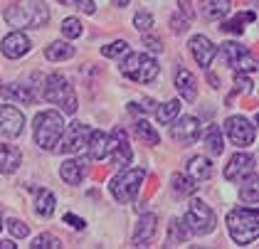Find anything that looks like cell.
<instances>
[{"mask_svg": "<svg viewBox=\"0 0 259 249\" xmlns=\"http://www.w3.org/2000/svg\"><path fill=\"white\" fill-rule=\"evenodd\" d=\"M3 18L13 27H35L37 30L50 22V8L42 0H18L3 13Z\"/></svg>", "mask_w": 259, "mask_h": 249, "instance_id": "cell-1", "label": "cell"}, {"mask_svg": "<svg viewBox=\"0 0 259 249\" xmlns=\"http://www.w3.org/2000/svg\"><path fill=\"white\" fill-rule=\"evenodd\" d=\"M227 230L235 244H252L259 237V212L254 208H235L227 215Z\"/></svg>", "mask_w": 259, "mask_h": 249, "instance_id": "cell-2", "label": "cell"}, {"mask_svg": "<svg viewBox=\"0 0 259 249\" xmlns=\"http://www.w3.org/2000/svg\"><path fill=\"white\" fill-rule=\"evenodd\" d=\"M64 131V118L60 111H42L35 116V143L42 151H55Z\"/></svg>", "mask_w": 259, "mask_h": 249, "instance_id": "cell-3", "label": "cell"}, {"mask_svg": "<svg viewBox=\"0 0 259 249\" xmlns=\"http://www.w3.org/2000/svg\"><path fill=\"white\" fill-rule=\"evenodd\" d=\"M121 74H126L128 79H134L139 84H148V81H153V79L158 77V62L151 57V55L131 52L121 62Z\"/></svg>", "mask_w": 259, "mask_h": 249, "instance_id": "cell-4", "label": "cell"}, {"mask_svg": "<svg viewBox=\"0 0 259 249\" xmlns=\"http://www.w3.org/2000/svg\"><path fill=\"white\" fill-rule=\"evenodd\" d=\"M45 99L57 104L64 114H74L77 111V94L72 89V84L62 74H50L45 81Z\"/></svg>", "mask_w": 259, "mask_h": 249, "instance_id": "cell-5", "label": "cell"}, {"mask_svg": "<svg viewBox=\"0 0 259 249\" xmlns=\"http://www.w3.org/2000/svg\"><path fill=\"white\" fill-rule=\"evenodd\" d=\"M143 178H146V171H143V168H126V171H121L119 175L111 180L109 190H111V195H114L119 202H131V200L139 195Z\"/></svg>", "mask_w": 259, "mask_h": 249, "instance_id": "cell-6", "label": "cell"}, {"mask_svg": "<svg viewBox=\"0 0 259 249\" xmlns=\"http://www.w3.org/2000/svg\"><path fill=\"white\" fill-rule=\"evenodd\" d=\"M183 222H185V227H188L190 234H210L215 230V225H218L215 212L210 210V205H205L202 200H193L190 202Z\"/></svg>", "mask_w": 259, "mask_h": 249, "instance_id": "cell-7", "label": "cell"}, {"mask_svg": "<svg viewBox=\"0 0 259 249\" xmlns=\"http://www.w3.org/2000/svg\"><path fill=\"white\" fill-rule=\"evenodd\" d=\"M222 59L227 62V67H232L237 72H257V59L249 55L247 47H242L237 42L222 45Z\"/></svg>", "mask_w": 259, "mask_h": 249, "instance_id": "cell-8", "label": "cell"}, {"mask_svg": "<svg viewBox=\"0 0 259 249\" xmlns=\"http://www.w3.org/2000/svg\"><path fill=\"white\" fill-rule=\"evenodd\" d=\"M225 131H227V136H230V141H232L235 146H239V148L252 146L254 138H257L254 123L247 121L244 116H230V118L225 121Z\"/></svg>", "mask_w": 259, "mask_h": 249, "instance_id": "cell-9", "label": "cell"}, {"mask_svg": "<svg viewBox=\"0 0 259 249\" xmlns=\"http://www.w3.org/2000/svg\"><path fill=\"white\" fill-rule=\"evenodd\" d=\"M89 134H92V126H87V123H69L62 131L57 148L64 151V153H79L81 148H87Z\"/></svg>", "mask_w": 259, "mask_h": 249, "instance_id": "cell-10", "label": "cell"}, {"mask_svg": "<svg viewBox=\"0 0 259 249\" xmlns=\"http://www.w3.org/2000/svg\"><path fill=\"white\" fill-rule=\"evenodd\" d=\"M109 155H111L114 165H128L131 158H134L131 146H128V136H126V131L121 126H116L111 131V136H109Z\"/></svg>", "mask_w": 259, "mask_h": 249, "instance_id": "cell-11", "label": "cell"}, {"mask_svg": "<svg viewBox=\"0 0 259 249\" xmlns=\"http://www.w3.org/2000/svg\"><path fill=\"white\" fill-rule=\"evenodd\" d=\"M25 129V114L18 106H0V134L5 138H18Z\"/></svg>", "mask_w": 259, "mask_h": 249, "instance_id": "cell-12", "label": "cell"}, {"mask_svg": "<svg viewBox=\"0 0 259 249\" xmlns=\"http://www.w3.org/2000/svg\"><path fill=\"white\" fill-rule=\"evenodd\" d=\"M173 121H176V118H173ZM170 134L176 138V143L190 146V143H195L200 138V121L195 116H180L178 121H176V126L170 129Z\"/></svg>", "mask_w": 259, "mask_h": 249, "instance_id": "cell-13", "label": "cell"}, {"mask_svg": "<svg viewBox=\"0 0 259 249\" xmlns=\"http://www.w3.org/2000/svg\"><path fill=\"white\" fill-rule=\"evenodd\" d=\"M254 155L249 153H235L230 158V163H227V168H225V178L227 180H242V178H247V175H252V173H257L254 168Z\"/></svg>", "mask_w": 259, "mask_h": 249, "instance_id": "cell-14", "label": "cell"}, {"mask_svg": "<svg viewBox=\"0 0 259 249\" xmlns=\"http://www.w3.org/2000/svg\"><path fill=\"white\" fill-rule=\"evenodd\" d=\"M30 47H32V42L30 37L25 35V32H10L8 37H3V45H0V50H3V55L8 59H20L25 57L27 52H30Z\"/></svg>", "mask_w": 259, "mask_h": 249, "instance_id": "cell-15", "label": "cell"}, {"mask_svg": "<svg viewBox=\"0 0 259 249\" xmlns=\"http://www.w3.org/2000/svg\"><path fill=\"white\" fill-rule=\"evenodd\" d=\"M190 52H193V57H195V62H198L200 67H210V62L218 55V47L205 35H195V37L190 39Z\"/></svg>", "mask_w": 259, "mask_h": 249, "instance_id": "cell-16", "label": "cell"}, {"mask_svg": "<svg viewBox=\"0 0 259 249\" xmlns=\"http://www.w3.org/2000/svg\"><path fill=\"white\" fill-rule=\"evenodd\" d=\"M87 160L84 158H69L64 160L60 168V178L67 183V185H79L81 180L87 178Z\"/></svg>", "mask_w": 259, "mask_h": 249, "instance_id": "cell-17", "label": "cell"}, {"mask_svg": "<svg viewBox=\"0 0 259 249\" xmlns=\"http://www.w3.org/2000/svg\"><path fill=\"white\" fill-rule=\"evenodd\" d=\"M158 230V217L156 215H141L139 225H136V232H134V244L136 247H146L151 239H153V234Z\"/></svg>", "mask_w": 259, "mask_h": 249, "instance_id": "cell-18", "label": "cell"}, {"mask_svg": "<svg viewBox=\"0 0 259 249\" xmlns=\"http://www.w3.org/2000/svg\"><path fill=\"white\" fill-rule=\"evenodd\" d=\"M22 163V153L20 148L15 146H8V143H0V173L3 175H10L20 168Z\"/></svg>", "mask_w": 259, "mask_h": 249, "instance_id": "cell-19", "label": "cell"}, {"mask_svg": "<svg viewBox=\"0 0 259 249\" xmlns=\"http://www.w3.org/2000/svg\"><path fill=\"white\" fill-rule=\"evenodd\" d=\"M176 89H178V94L185 101H195V96H198V81H195V77L188 69H178L176 72Z\"/></svg>", "mask_w": 259, "mask_h": 249, "instance_id": "cell-20", "label": "cell"}, {"mask_svg": "<svg viewBox=\"0 0 259 249\" xmlns=\"http://www.w3.org/2000/svg\"><path fill=\"white\" fill-rule=\"evenodd\" d=\"M87 151L92 160H104L109 158V136L101 134V131H92L89 141H87Z\"/></svg>", "mask_w": 259, "mask_h": 249, "instance_id": "cell-21", "label": "cell"}, {"mask_svg": "<svg viewBox=\"0 0 259 249\" xmlns=\"http://www.w3.org/2000/svg\"><path fill=\"white\" fill-rule=\"evenodd\" d=\"M239 200L244 205H257L259 202V180H257V173L247 175L239 180Z\"/></svg>", "mask_w": 259, "mask_h": 249, "instance_id": "cell-22", "label": "cell"}, {"mask_svg": "<svg viewBox=\"0 0 259 249\" xmlns=\"http://www.w3.org/2000/svg\"><path fill=\"white\" fill-rule=\"evenodd\" d=\"M5 96H10V99H15V101H22V104H35V101H37L32 87H27V84H22V81L8 84V87H5Z\"/></svg>", "mask_w": 259, "mask_h": 249, "instance_id": "cell-23", "label": "cell"}, {"mask_svg": "<svg viewBox=\"0 0 259 249\" xmlns=\"http://www.w3.org/2000/svg\"><path fill=\"white\" fill-rule=\"evenodd\" d=\"M170 183H173V192L180 195V197H185V195H195V192H198V180H195V178H190V175L173 173Z\"/></svg>", "mask_w": 259, "mask_h": 249, "instance_id": "cell-24", "label": "cell"}, {"mask_svg": "<svg viewBox=\"0 0 259 249\" xmlns=\"http://www.w3.org/2000/svg\"><path fill=\"white\" fill-rule=\"evenodd\" d=\"M200 8H202L200 13L205 20H220L230 13V0H205Z\"/></svg>", "mask_w": 259, "mask_h": 249, "instance_id": "cell-25", "label": "cell"}, {"mask_svg": "<svg viewBox=\"0 0 259 249\" xmlns=\"http://www.w3.org/2000/svg\"><path fill=\"white\" fill-rule=\"evenodd\" d=\"M188 171H190V178H195V180H207V178H212V163L205 158V155H195V158H190V163H188Z\"/></svg>", "mask_w": 259, "mask_h": 249, "instance_id": "cell-26", "label": "cell"}, {"mask_svg": "<svg viewBox=\"0 0 259 249\" xmlns=\"http://www.w3.org/2000/svg\"><path fill=\"white\" fill-rule=\"evenodd\" d=\"M35 210L40 217H52L55 215V205H57V197L50 190H35Z\"/></svg>", "mask_w": 259, "mask_h": 249, "instance_id": "cell-27", "label": "cell"}, {"mask_svg": "<svg viewBox=\"0 0 259 249\" xmlns=\"http://www.w3.org/2000/svg\"><path fill=\"white\" fill-rule=\"evenodd\" d=\"M45 57L50 59V62H64V59H72L74 57V47L69 45V42H52L47 50H45Z\"/></svg>", "mask_w": 259, "mask_h": 249, "instance_id": "cell-28", "label": "cell"}, {"mask_svg": "<svg viewBox=\"0 0 259 249\" xmlns=\"http://www.w3.org/2000/svg\"><path fill=\"white\" fill-rule=\"evenodd\" d=\"M190 237V232H188V227H185V222L183 220H170V225H168V244L165 247H176V244H180V242H185Z\"/></svg>", "mask_w": 259, "mask_h": 249, "instance_id": "cell-29", "label": "cell"}, {"mask_svg": "<svg viewBox=\"0 0 259 249\" xmlns=\"http://www.w3.org/2000/svg\"><path fill=\"white\" fill-rule=\"evenodd\" d=\"M205 146H207L210 155H222V151H225V138H222L220 126H210L205 131Z\"/></svg>", "mask_w": 259, "mask_h": 249, "instance_id": "cell-30", "label": "cell"}, {"mask_svg": "<svg viewBox=\"0 0 259 249\" xmlns=\"http://www.w3.org/2000/svg\"><path fill=\"white\" fill-rule=\"evenodd\" d=\"M180 114V101L178 99H173V101H168V104H163L158 111H156V118H158V123H173V118Z\"/></svg>", "mask_w": 259, "mask_h": 249, "instance_id": "cell-31", "label": "cell"}, {"mask_svg": "<svg viewBox=\"0 0 259 249\" xmlns=\"http://www.w3.org/2000/svg\"><path fill=\"white\" fill-rule=\"evenodd\" d=\"M136 136H139L143 143H148V146H156V143L160 141L158 131H156L148 121H139V123H136Z\"/></svg>", "mask_w": 259, "mask_h": 249, "instance_id": "cell-32", "label": "cell"}, {"mask_svg": "<svg viewBox=\"0 0 259 249\" xmlns=\"http://www.w3.org/2000/svg\"><path fill=\"white\" fill-rule=\"evenodd\" d=\"M62 35L67 39H77L81 37V32H84V27H81V22L77 18H67V20H62Z\"/></svg>", "mask_w": 259, "mask_h": 249, "instance_id": "cell-33", "label": "cell"}, {"mask_svg": "<svg viewBox=\"0 0 259 249\" xmlns=\"http://www.w3.org/2000/svg\"><path fill=\"white\" fill-rule=\"evenodd\" d=\"M244 22H254V13H244V15H237L235 20H230V22H225L222 25V30H227V32H235V35H242L244 32Z\"/></svg>", "mask_w": 259, "mask_h": 249, "instance_id": "cell-34", "label": "cell"}, {"mask_svg": "<svg viewBox=\"0 0 259 249\" xmlns=\"http://www.w3.org/2000/svg\"><path fill=\"white\" fill-rule=\"evenodd\" d=\"M126 52H128V45H126L123 39H116V42L101 47V55L109 57V59H116V57H121V55H126Z\"/></svg>", "mask_w": 259, "mask_h": 249, "instance_id": "cell-35", "label": "cell"}, {"mask_svg": "<svg viewBox=\"0 0 259 249\" xmlns=\"http://www.w3.org/2000/svg\"><path fill=\"white\" fill-rule=\"evenodd\" d=\"M32 249H60L62 242L57 239V237H52V234H40V237H35L32 239V244H30Z\"/></svg>", "mask_w": 259, "mask_h": 249, "instance_id": "cell-36", "label": "cell"}, {"mask_svg": "<svg viewBox=\"0 0 259 249\" xmlns=\"http://www.w3.org/2000/svg\"><path fill=\"white\" fill-rule=\"evenodd\" d=\"M188 18H190L188 5L183 8V15H180V13H176V15H173V20H170V27H173V32H176V35H180V32H185V30H188Z\"/></svg>", "mask_w": 259, "mask_h": 249, "instance_id": "cell-37", "label": "cell"}, {"mask_svg": "<svg viewBox=\"0 0 259 249\" xmlns=\"http://www.w3.org/2000/svg\"><path fill=\"white\" fill-rule=\"evenodd\" d=\"M134 25H136V30H141V32H151V27H153V18H151V13H136Z\"/></svg>", "mask_w": 259, "mask_h": 249, "instance_id": "cell-38", "label": "cell"}, {"mask_svg": "<svg viewBox=\"0 0 259 249\" xmlns=\"http://www.w3.org/2000/svg\"><path fill=\"white\" fill-rule=\"evenodd\" d=\"M8 230H10V234H13V237H27V232H30V227H27V225H25V222H20V220H10V222H8Z\"/></svg>", "mask_w": 259, "mask_h": 249, "instance_id": "cell-39", "label": "cell"}, {"mask_svg": "<svg viewBox=\"0 0 259 249\" xmlns=\"http://www.w3.org/2000/svg\"><path fill=\"white\" fill-rule=\"evenodd\" d=\"M235 84H237V89H242L244 94H252V87H254V81L247 77L244 72H237V74H235Z\"/></svg>", "mask_w": 259, "mask_h": 249, "instance_id": "cell-40", "label": "cell"}, {"mask_svg": "<svg viewBox=\"0 0 259 249\" xmlns=\"http://www.w3.org/2000/svg\"><path fill=\"white\" fill-rule=\"evenodd\" d=\"M64 222H67V225H72L74 230H84V227H87V222H84L81 217H77V215H72V212H67V215H64Z\"/></svg>", "mask_w": 259, "mask_h": 249, "instance_id": "cell-41", "label": "cell"}, {"mask_svg": "<svg viewBox=\"0 0 259 249\" xmlns=\"http://www.w3.org/2000/svg\"><path fill=\"white\" fill-rule=\"evenodd\" d=\"M74 3H77V8H79V10H84L87 15H92V13L97 10V5H94V0H74Z\"/></svg>", "mask_w": 259, "mask_h": 249, "instance_id": "cell-42", "label": "cell"}, {"mask_svg": "<svg viewBox=\"0 0 259 249\" xmlns=\"http://www.w3.org/2000/svg\"><path fill=\"white\" fill-rule=\"evenodd\" d=\"M146 45H148L153 52H160V50H163V42H160V39H156V37H151V35H146Z\"/></svg>", "mask_w": 259, "mask_h": 249, "instance_id": "cell-43", "label": "cell"}, {"mask_svg": "<svg viewBox=\"0 0 259 249\" xmlns=\"http://www.w3.org/2000/svg\"><path fill=\"white\" fill-rule=\"evenodd\" d=\"M207 81L212 84V89H220V79L215 77V74H207Z\"/></svg>", "mask_w": 259, "mask_h": 249, "instance_id": "cell-44", "label": "cell"}, {"mask_svg": "<svg viewBox=\"0 0 259 249\" xmlns=\"http://www.w3.org/2000/svg\"><path fill=\"white\" fill-rule=\"evenodd\" d=\"M0 249H15V244H13L10 239H3V242H0Z\"/></svg>", "mask_w": 259, "mask_h": 249, "instance_id": "cell-45", "label": "cell"}, {"mask_svg": "<svg viewBox=\"0 0 259 249\" xmlns=\"http://www.w3.org/2000/svg\"><path fill=\"white\" fill-rule=\"evenodd\" d=\"M111 3H114V5H116V8H126V5H128V3H131V0H111Z\"/></svg>", "mask_w": 259, "mask_h": 249, "instance_id": "cell-46", "label": "cell"}, {"mask_svg": "<svg viewBox=\"0 0 259 249\" xmlns=\"http://www.w3.org/2000/svg\"><path fill=\"white\" fill-rule=\"evenodd\" d=\"M57 3H62V5H67V3H72V0H57Z\"/></svg>", "mask_w": 259, "mask_h": 249, "instance_id": "cell-47", "label": "cell"}, {"mask_svg": "<svg viewBox=\"0 0 259 249\" xmlns=\"http://www.w3.org/2000/svg\"><path fill=\"white\" fill-rule=\"evenodd\" d=\"M0 230H3V217H0Z\"/></svg>", "mask_w": 259, "mask_h": 249, "instance_id": "cell-48", "label": "cell"}, {"mask_svg": "<svg viewBox=\"0 0 259 249\" xmlns=\"http://www.w3.org/2000/svg\"><path fill=\"white\" fill-rule=\"evenodd\" d=\"M180 3H188V0H180Z\"/></svg>", "mask_w": 259, "mask_h": 249, "instance_id": "cell-49", "label": "cell"}]
</instances>
